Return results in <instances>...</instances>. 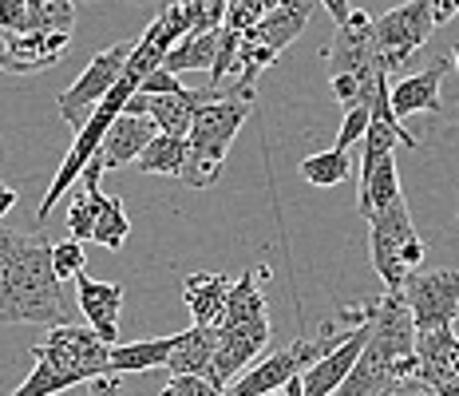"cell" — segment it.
I'll use <instances>...</instances> for the list:
<instances>
[{
    "label": "cell",
    "mask_w": 459,
    "mask_h": 396,
    "mask_svg": "<svg viewBox=\"0 0 459 396\" xmlns=\"http://www.w3.org/2000/svg\"><path fill=\"white\" fill-rule=\"evenodd\" d=\"M44 230L21 234L0 222V325H72L80 302L56 274Z\"/></svg>",
    "instance_id": "cell-1"
},
{
    "label": "cell",
    "mask_w": 459,
    "mask_h": 396,
    "mask_svg": "<svg viewBox=\"0 0 459 396\" xmlns=\"http://www.w3.org/2000/svg\"><path fill=\"white\" fill-rule=\"evenodd\" d=\"M100 373H111V345L91 325H52V337L36 349L32 376L13 396H56Z\"/></svg>",
    "instance_id": "cell-2"
},
{
    "label": "cell",
    "mask_w": 459,
    "mask_h": 396,
    "mask_svg": "<svg viewBox=\"0 0 459 396\" xmlns=\"http://www.w3.org/2000/svg\"><path fill=\"white\" fill-rule=\"evenodd\" d=\"M246 119H250V100H234V95L206 100L195 111V123H190V135H186L190 139V163L183 171L186 187H210V182L222 175L230 143L238 139Z\"/></svg>",
    "instance_id": "cell-3"
},
{
    "label": "cell",
    "mask_w": 459,
    "mask_h": 396,
    "mask_svg": "<svg viewBox=\"0 0 459 396\" xmlns=\"http://www.w3.org/2000/svg\"><path fill=\"white\" fill-rule=\"evenodd\" d=\"M368 250L385 289H404V282L416 274V266L424 262V238L416 234L404 195L368 218Z\"/></svg>",
    "instance_id": "cell-4"
},
{
    "label": "cell",
    "mask_w": 459,
    "mask_h": 396,
    "mask_svg": "<svg viewBox=\"0 0 459 396\" xmlns=\"http://www.w3.org/2000/svg\"><path fill=\"white\" fill-rule=\"evenodd\" d=\"M372 32H377L380 64H385L388 72H400V67L428 44V36L436 32L432 0H404V4L388 8L385 16L372 21Z\"/></svg>",
    "instance_id": "cell-5"
},
{
    "label": "cell",
    "mask_w": 459,
    "mask_h": 396,
    "mask_svg": "<svg viewBox=\"0 0 459 396\" xmlns=\"http://www.w3.org/2000/svg\"><path fill=\"white\" fill-rule=\"evenodd\" d=\"M337 341H341V337H337ZM337 341L329 337V330H325L321 341L298 337V341H290L285 349H277V353L265 356V361H257L254 369H246L234 384H230L226 392H230V396H257V392H277V389H285L293 376H301L305 369H313V365H317L321 356L329 353Z\"/></svg>",
    "instance_id": "cell-6"
},
{
    "label": "cell",
    "mask_w": 459,
    "mask_h": 396,
    "mask_svg": "<svg viewBox=\"0 0 459 396\" xmlns=\"http://www.w3.org/2000/svg\"><path fill=\"white\" fill-rule=\"evenodd\" d=\"M131 52H135V44H127V40L111 44L108 52L95 56V60L83 67L80 80H75L72 88L60 95V115L68 119V128H75V131L88 128V119H91V111L100 108V100L115 88V84H119V75L127 72Z\"/></svg>",
    "instance_id": "cell-7"
},
{
    "label": "cell",
    "mask_w": 459,
    "mask_h": 396,
    "mask_svg": "<svg viewBox=\"0 0 459 396\" xmlns=\"http://www.w3.org/2000/svg\"><path fill=\"white\" fill-rule=\"evenodd\" d=\"M404 302L412 309L416 333L447 330L459 317V269H432L412 274L404 282Z\"/></svg>",
    "instance_id": "cell-8"
},
{
    "label": "cell",
    "mask_w": 459,
    "mask_h": 396,
    "mask_svg": "<svg viewBox=\"0 0 459 396\" xmlns=\"http://www.w3.org/2000/svg\"><path fill=\"white\" fill-rule=\"evenodd\" d=\"M214 330H218V353H214V365H210V381L218 389H230L246 373V365L270 345V317L242 321V325H214Z\"/></svg>",
    "instance_id": "cell-9"
},
{
    "label": "cell",
    "mask_w": 459,
    "mask_h": 396,
    "mask_svg": "<svg viewBox=\"0 0 459 396\" xmlns=\"http://www.w3.org/2000/svg\"><path fill=\"white\" fill-rule=\"evenodd\" d=\"M372 321H377V313H372L368 321H360L352 333H344L341 341L313 365V369L301 373V396H333L344 381H349L352 365L360 361V353H365V345L372 337Z\"/></svg>",
    "instance_id": "cell-10"
},
{
    "label": "cell",
    "mask_w": 459,
    "mask_h": 396,
    "mask_svg": "<svg viewBox=\"0 0 459 396\" xmlns=\"http://www.w3.org/2000/svg\"><path fill=\"white\" fill-rule=\"evenodd\" d=\"M222 92H135L127 100V115H151L159 123L162 135H190V123H195V111L203 108L206 100H218Z\"/></svg>",
    "instance_id": "cell-11"
},
{
    "label": "cell",
    "mask_w": 459,
    "mask_h": 396,
    "mask_svg": "<svg viewBox=\"0 0 459 396\" xmlns=\"http://www.w3.org/2000/svg\"><path fill=\"white\" fill-rule=\"evenodd\" d=\"M75 302L88 325L103 337L108 345H119V305H123V286L119 282H95V277L80 274L75 277Z\"/></svg>",
    "instance_id": "cell-12"
},
{
    "label": "cell",
    "mask_w": 459,
    "mask_h": 396,
    "mask_svg": "<svg viewBox=\"0 0 459 396\" xmlns=\"http://www.w3.org/2000/svg\"><path fill=\"white\" fill-rule=\"evenodd\" d=\"M159 135V123L151 119V115H127L123 111L119 119L108 128L100 143V163L103 171H115V167H127V163H135L143 151H147V143Z\"/></svg>",
    "instance_id": "cell-13"
},
{
    "label": "cell",
    "mask_w": 459,
    "mask_h": 396,
    "mask_svg": "<svg viewBox=\"0 0 459 396\" xmlns=\"http://www.w3.org/2000/svg\"><path fill=\"white\" fill-rule=\"evenodd\" d=\"M444 75H447V60H432L424 72L404 75L400 84H392V111H396L400 119H408V115H416V111L439 115L444 111V100H439V80H444Z\"/></svg>",
    "instance_id": "cell-14"
},
{
    "label": "cell",
    "mask_w": 459,
    "mask_h": 396,
    "mask_svg": "<svg viewBox=\"0 0 459 396\" xmlns=\"http://www.w3.org/2000/svg\"><path fill=\"white\" fill-rule=\"evenodd\" d=\"M72 32H8V72H40L68 52Z\"/></svg>",
    "instance_id": "cell-15"
},
{
    "label": "cell",
    "mask_w": 459,
    "mask_h": 396,
    "mask_svg": "<svg viewBox=\"0 0 459 396\" xmlns=\"http://www.w3.org/2000/svg\"><path fill=\"white\" fill-rule=\"evenodd\" d=\"M218 353V330L214 325H190V330L175 333V353H170L167 369L175 373H195V376H210Z\"/></svg>",
    "instance_id": "cell-16"
},
{
    "label": "cell",
    "mask_w": 459,
    "mask_h": 396,
    "mask_svg": "<svg viewBox=\"0 0 459 396\" xmlns=\"http://www.w3.org/2000/svg\"><path fill=\"white\" fill-rule=\"evenodd\" d=\"M230 277L222 274H190L183 282V302L195 317V325H218L222 321V309L230 297Z\"/></svg>",
    "instance_id": "cell-17"
},
{
    "label": "cell",
    "mask_w": 459,
    "mask_h": 396,
    "mask_svg": "<svg viewBox=\"0 0 459 396\" xmlns=\"http://www.w3.org/2000/svg\"><path fill=\"white\" fill-rule=\"evenodd\" d=\"M218 44H222V28H214V32H186L183 40L167 52V60L162 67L175 75L183 72H210L218 60Z\"/></svg>",
    "instance_id": "cell-18"
},
{
    "label": "cell",
    "mask_w": 459,
    "mask_h": 396,
    "mask_svg": "<svg viewBox=\"0 0 459 396\" xmlns=\"http://www.w3.org/2000/svg\"><path fill=\"white\" fill-rule=\"evenodd\" d=\"M190 163V139L186 135H155V139L147 143V151L135 159V167L143 175H170V179H183Z\"/></svg>",
    "instance_id": "cell-19"
},
{
    "label": "cell",
    "mask_w": 459,
    "mask_h": 396,
    "mask_svg": "<svg viewBox=\"0 0 459 396\" xmlns=\"http://www.w3.org/2000/svg\"><path fill=\"white\" fill-rule=\"evenodd\" d=\"M88 195H91V226H95L91 242H100L108 250H119L123 242H127V230H131L127 210H123V198L103 195L100 187H88Z\"/></svg>",
    "instance_id": "cell-20"
},
{
    "label": "cell",
    "mask_w": 459,
    "mask_h": 396,
    "mask_svg": "<svg viewBox=\"0 0 459 396\" xmlns=\"http://www.w3.org/2000/svg\"><path fill=\"white\" fill-rule=\"evenodd\" d=\"M400 198V175H396V154L377 163L368 179H360V190H357V210L360 218H372L377 210H385L388 202Z\"/></svg>",
    "instance_id": "cell-21"
},
{
    "label": "cell",
    "mask_w": 459,
    "mask_h": 396,
    "mask_svg": "<svg viewBox=\"0 0 459 396\" xmlns=\"http://www.w3.org/2000/svg\"><path fill=\"white\" fill-rule=\"evenodd\" d=\"M257 277L262 274H242L234 286H230V297H226V309H222V321L218 325H242V321H262V317H270V309H265V294L262 286H257Z\"/></svg>",
    "instance_id": "cell-22"
},
{
    "label": "cell",
    "mask_w": 459,
    "mask_h": 396,
    "mask_svg": "<svg viewBox=\"0 0 459 396\" xmlns=\"http://www.w3.org/2000/svg\"><path fill=\"white\" fill-rule=\"evenodd\" d=\"M175 353V337H159V341H135V345H111V369L115 373H147L170 361Z\"/></svg>",
    "instance_id": "cell-23"
},
{
    "label": "cell",
    "mask_w": 459,
    "mask_h": 396,
    "mask_svg": "<svg viewBox=\"0 0 459 396\" xmlns=\"http://www.w3.org/2000/svg\"><path fill=\"white\" fill-rule=\"evenodd\" d=\"M349 171H352L349 151H337V147L301 159V179L309 182V187H337V182L349 179Z\"/></svg>",
    "instance_id": "cell-24"
},
{
    "label": "cell",
    "mask_w": 459,
    "mask_h": 396,
    "mask_svg": "<svg viewBox=\"0 0 459 396\" xmlns=\"http://www.w3.org/2000/svg\"><path fill=\"white\" fill-rule=\"evenodd\" d=\"M190 8V32H214L226 24L230 0H186Z\"/></svg>",
    "instance_id": "cell-25"
},
{
    "label": "cell",
    "mask_w": 459,
    "mask_h": 396,
    "mask_svg": "<svg viewBox=\"0 0 459 396\" xmlns=\"http://www.w3.org/2000/svg\"><path fill=\"white\" fill-rule=\"evenodd\" d=\"M368 123H372V108H368V103H352V108H344V123L337 131V151H349L352 143L365 139Z\"/></svg>",
    "instance_id": "cell-26"
},
{
    "label": "cell",
    "mask_w": 459,
    "mask_h": 396,
    "mask_svg": "<svg viewBox=\"0 0 459 396\" xmlns=\"http://www.w3.org/2000/svg\"><path fill=\"white\" fill-rule=\"evenodd\" d=\"M270 8H273V0H230L226 28H234V32H250V28L262 21Z\"/></svg>",
    "instance_id": "cell-27"
},
{
    "label": "cell",
    "mask_w": 459,
    "mask_h": 396,
    "mask_svg": "<svg viewBox=\"0 0 459 396\" xmlns=\"http://www.w3.org/2000/svg\"><path fill=\"white\" fill-rule=\"evenodd\" d=\"M68 230H72V238L75 242H91V195H88V187L80 182V190L72 195L68 202Z\"/></svg>",
    "instance_id": "cell-28"
},
{
    "label": "cell",
    "mask_w": 459,
    "mask_h": 396,
    "mask_svg": "<svg viewBox=\"0 0 459 396\" xmlns=\"http://www.w3.org/2000/svg\"><path fill=\"white\" fill-rule=\"evenodd\" d=\"M52 262H56V274H60L64 282H75V277L83 274V262H88V254H83V242H75V238H64V242L52 250Z\"/></svg>",
    "instance_id": "cell-29"
},
{
    "label": "cell",
    "mask_w": 459,
    "mask_h": 396,
    "mask_svg": "<svg viewBox=\"0 0 459 396\" xmlns=\"http://www.w3.org/2000/svg\"><path fill=\"white\" fill-rule=\"evenodd\" d=\"M226 389H218L210 376H195V373H175L167 381L162 396H222Z\"/></svg>",
    "instance_id": "cell-30"
},
{
    "label": "cell",
    "mask_w": 459,
    "mask_h": 396,
    "mask_svg": "<svg viewBox=\"0 0 459 396\" xmlns=\"http://www.w3.org/2000/svg\"><path fill=\"white\" fill-rule=\"evenodd\" d=\"M32 24V0H0V28L4 32H28Z\"/></svg>",
    "instance_id": "cell-31"
},
{
    "label": "cell",
    "mask_w": 459,
    "mask_h": 396,
    "mask_svg": "<svg viewBox=\"0 0 459 396\" xmlns=\"http://www.w3.org/2000/svg\"><path fill=\"white\" fill-rule=\"evenodd\" d=\"M329 84H333V95H337L344 108L360 103V80H357L352 72H333V75H329Z\"/></svg>",
    "instance_id": "cell-32"
},
{
    "label": "cell",
    "mask_w": 459,
    "mask_h": 396,
    "mask_svg": "<svg viewBox=\"0 0 459 396\" xmlns=\"http://www.w3.org/2000/svg\"><path fill=\"white\" fill-rule=\"evenodd\" d=\"M178 88H183L178 75L167 72V67H155V72L143 75V84H139V92H178Z\"/></svg>",
    "instance_id": "cell-33"
},
{
    "label": "cell",
    "mask_w": 459,
    "mask_h": 396,
    "mask_svg": "<svg viewBox=\"0 0 459 396\" xmlns=\"http://www.w3.org/2000/svg\"><path fill=\"white\" fill-rule=\"evenodd\" d=\"M123 373H100V376H91L88 381V396H123V381H119Z\"/></svg>",
    "instance_id": "cell-34"
},
{
    "label": "cell",
    "mask_w": 459,
    "mask_h": 396,
    "mask_svg": "<svg viewBox=\"0 0 459 396\" xmlns=\"http://www.w3.org/2000/svg\"><path fill=\"white\" fill-rule=\"evenodd\" d=\"M432 16H436V28L447 24V21H455V16H459V0H432Z\"/></svg>",
    "instance_id": "cell-35"
},
{
    "label": "cell",
    "mask_w": 459,
    "mask_h": 396,
    "mask_svg": "<svg viewBox=\"0 0 459 396\" xmlns=\"http://www.w3.org/2000/svg\"><path fill=\"white\" fill-rule=\"evenodd\" d=\"M325 8H329V16H333V24H344L352 16V4L349 0H321Z\"/></svg>",
    "instance_id": "cell-36"
},
{
    "label": "cell",
    "mask_w": 459,
    "mask_h": 396,
    "mask_svg": "<svg viewBox=\"0 0 459 396\" xmlns=\"http://www.w3.org/2000/svg\"><path fill=\"white\" fill-rule=\"evenodd\" d=\"M13 207H16V190L0 182V218H4V215H8V210H13Z\"/></svg>",
    "instance_id": "cell-37"
},
{
    "label": "cell",
    "mask_w": 459,
    "mask_h": 396,
    "mask_svg": "<svg viewBox=\"0 0 459 396\" xmlns=\"http://www.w3.org/2000/svg\"><path fill=\"white\" fill-rule=\"evenodd\" d=\"M0 67H8V32L0 28Z\"/></svg>",
    "instance_id": "cell-38"
},
{
    "label": "cell",
    "mask_w": 459,
    "mask_h": 396,
    "mask_svg": "<svg viewBox=\"0 0 459 396\" xmlns=\"http://www.w3.org/2000/svg\"><path fill=\"white\" fill-rule=\"evenodd\" d=\"M452 365H455V373H459V337H455V345H452Z\"/></svg>",
    "instance_id": "cell-39"
},
{
    "label": "cell",
    "mask_w": 459,
    "mask_h": 396,
    "mask_svg": "<svg viewBox=\"0 0 459 396\" xmlns=\"http://www.w3.org/2000/svg\"><path fill=\"white\" fill-rule=\"evenodd\" d=\"M230 396V392H226ZM257 396H290V392H285V389H277V392H257Z\"/></svg>",
    "instance_id": "cell-40"
},
{
    "label": "cell",
    "mask_w": 459,
    "mask_h": 396,
    "mask_svg": "<svg viewBox=\"0 0 459 396\" xmlns=\"http://www.w3.org/2000/svg\"><path fill=\"white\" fill-rule=\"evenodd\" d=\"M416 396H436L432 389H424V384H420V389H416Z\"/></svg>",
    "instance_id": "cell-41"
},
{
    "label": "cell",
    "mask_w": 459,
    "mask_h": 396,
    "mask_svg": "<svg viewBox=\"0 0 459 396\" xmlns=\"http://www.w3.org/2000/svg\"><path fill=\"white\" fill-rule=\"evenodd\" d=\"M452 60H455V67H459V44H455V52H452Z\"/></svg>",
    "instance_id": "cell-42"
},
{
    "label": "cell",
    "mask_w": 459,
    "mask_h": 396,
    "mask_svg": "<svg viewBox=\"0 0 459 396\" xmlns=\"http://www.w3.org/2000/svg\"><path fill=\"white\" fill-rule=\"evenodd\" d=\"M277 4H285V0H273V8H277Z\"/></svg>",
    "instance_id": "cell-43"
},
{
    "label": "cell",
    "mask_w": 459,
    "mask_h": 396,
    "mask_svg": "<svg viewBox=\"0 0 459 396\" xmlns=\"http://www.w3.org/2000/svg\"><path fill=\"white\" fill-rule=\"evenodd\" d=\"M455 222H459V215H455Z\"/></svg>",
    "instance_id": "cell-44"
}]
</instances>
